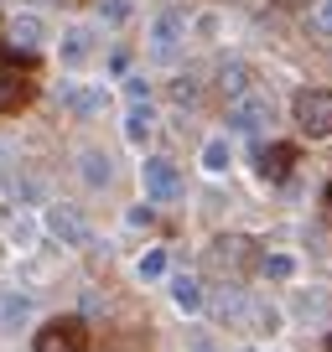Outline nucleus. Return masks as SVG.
<instances>
[{"mask_svg": "<svg viewBox=\"0 0 332 352\" xmlns=\"http://www.w3.org/2000/svg\"><path fill=\"white\" fill-rule=\"evenodd\" d=\"M270 120H276V99L260 94V88H249V94H239V99L229 104V135H249V140H260V135L270 130Z\"/></svg>", "mask_w": 332, "mask_h": 352, "instance_id": "f257e3e1", "label": "nucleus"}, {"mask_svg": "<svg viewBox=\"0 0 332 352\" xmlns=\"http://www.w3.org/2000/svg\"><path fill=\"white\" fill-rule=\"evenodd\" d=\"M291 120L311 140H332V88H301L291 99Z\"/></svg>", "mask_w": 332, "mask_h": 352, "instance_id": "f03ea898", "label": "nucleus"}, {"mask_svg": "<svg viewBox=\"0 0 332 352\" xmlns=\"http://www.w3.org/2000/svg\"><path fill=\"white\" fill-rule=\"evenodd\" d=\"M32 352H94L89 321L83 316H52L47 327H37V347Z\"/></svg>", "mask_w": 332, "mask_h": 352, "instance_id": "7ed1b4c3", "label": "nucleus"}, {"mask_svg": "<svg viewBox=\"0 0 332 352\" xmlns=\"http://www.w3.org/2000/svg\"><path fill=\"white\" fill-rule=\"evenodd\" d=\"M141 187H145V202H177L182 197L177 161H166V155H145V161H141Z\"/></svg>", "mask_w": 332, "mask_h": 352, "instance_id": "20e7f679", "label": "nucleus"}, {"mask_svg": "<svg viewBox=\"0 0 332 352\" xmlns=\"http://www.w3.org/2000/svg\"><path fill=\"white\" fill-rule=\"evenodd\" d=\"M57 99H63V109L73 114V120H99V114L110 109L114 94H110V83H78L73 78V83L57 88Z\"/></svg>", "mask_w": 332, "mask_h": 352, "instance_id": "39448f33", "label": "nucleus"}, {"mask_svg": "<svg viewBox=\"0 0 332 352\" xmlns=\"http://www.w3.org/2000/svg\"><path fill=\"white\" fill-rule=\"evenodd\" d=\"M192 36V21L177 11V6H166V11L151 16V52L156 57H177V47Z\"/></svg>", "mask_w": 332, "mask_h": 352, "instance_id": "423d86ee", "label": "nucleus"}, {"mask_svg": "<svg viewBox=\"0 0 332 352\" xmlns=\"http://www.w3.org/2000/svg\"><path fill=\"white\" fill-rule=\"evenodd\" d=\"M94 52H99V36H94V26H83V21L63 26V36H57V63H63V67H83Z\"/></svg>", "mask_w": 332, "mask_h": 352, "instance_id": "0eeeda50", "label": "nucleus"}, {"mask_svg": "<svg viewBox=\"0 0 332 352\" xmlns=\"http://www.w3.org/2000/svg\"><path fill=\"white\" fill-rule=\"evenodd\" d=\"M42 228L52 233L57 243H68V249H83V243H89V223L78 218L73 208H63V202H52V208L42 212Z\"/></svg>", "mask_w": 332, "mask_h": 352, "instance_id": "6e6552de", "label": "nucleus"}, {"mask_svg": "<svg viewBox=\"0 0 332 352\" xmlns=\"http://www.w3.org/2000/svg\"><path fill=\"white\" fill-rule=\"evenodd\" d=\"M6 42H11L16 52H42V47H47V21H42L37 11H16Z\"/></svg>", "mask_w": 332, "mask_h": 352, "instance_id": "1a4fd4ad", "label": "nucleus"}, {"mask_svg": "<svg viewBox=\"0 0 332 352\" xmlns=\"http://www.w3.org/2000/svg\"><path fill=\"white\" fill-rule=\"evenodd\" d=\"M280 311L270 306V300H260V296H244V306H239V321L234 327H244V331H280Z\"/></svg>", "mask_w": 332, "mask_h": 352, "instance_id": "9d476101", "label": "nucleus"}, {"mask_svg": "<svg viewBox=\"0 0 332 352\" xmlns=\"http://www.w3.org/2000/svg\"><path fill=\"white\" fill-rule=\"evenodd\" d=\"M78 176H83V187H94V192H104L114 182V161L104 151H78Z\"/></svg>", "mask_w": 332, "mask_h": 352, "instance_id": "9b49d317", "label": "nucleus"}, {"mask_svg": "<svg viewBox=\"0 0 332 352\" xmlns=\"http://www.w3.org/2000/svg\"><path fill=\"white\" fill-rule=\"evenodd\" d=\"M151 130H156V109H151V99H135V104H130V114H125V140H130L135 151H145Z\"/></svg>", "mask_w": 332, "mask_h": 352, "instance_id": "f8f14e48", "label": "nucleus"}, {"mask_svg": "<svg viewBox=\"0 0 332 352\" xmlns=\"http://www.w3.org/2000/svg\"><path fill=\"white\" fill-rule=\"evenodd\" d=\"M26 88H32V83H26V73L0 52V109H16V104L26 99Z\"/></svg>", "mask_w": 332, "mask_h": 352, "instance_id": "ddd939ff", "label": "nucleus"}, {"mask_svg": "<svg viewBox=\"0 0 332 352\" xmlns=\"http://www.w3.org/2000/svg\"><path fill=\"white\" fill-rule=\"evenodd\" d=\"M172 300H177L182 316H198V311L208 306V296H203V280H198V275H172Z\"/></svg>", "mask_w": 332, "mask_h": 352, "instance_id": "4468645a", "label": "nucleus"}, {"mask_svg": "<svg viewBox=\"0 0 332 352\" xmlns=\"http://www.w3.org/2000/svg\"><path fill=\"white\" fill-rule=\"evenodd\" d=\"M218 88L229 94V99H239V94H249V63H239V57H223L218 63Z\"/></svg>", "mask_w": 332, "mask_h": 352, "instance_id": "2eb2a0df", "label": "nucleus"}, {"mask_svg": "<svg viewBox=\"0 0 332 352\" xmlns=\"http://www.w3.org/2000/svg\"><path fill=\"white\" fill-rule=\"evenodd\" d=\"M291 161H296V145H270V151H260V176L265 182H286Z\"/></svg>", "mask_w": 332, "mask_h": 352, "instance_id": "dca6fc26", "label": "nucleus"}, {"mask_svg": "<svg viewBox=\"0 0 332 352\" xmlns=\"http://www.w3.org/2000/svg\"><path fill=\"white\" fill-rule=\"evenodd\" d=\"M198 161H203V171H208V176H223V171H229V161H234L229 130H223V135H213V140L203 145V155H198Z\"/></svg>", "mask_w": 332, "mask_h": 352, "instance_id": "f3484780", "label": "nucleus"}, {"mask_svg": "<svg viewBox=\"0 0 332 352\" xmlns=\"http://www.w3.org/2000/svg\"><path fill=\"white\" fill-rule=\"evenodd\" d=\"M296 270H301V264H296V254H280V249L260 259V275H265L270 285H291V280H296Z\"/></svg>", "mask_w": 332, "mask_h": 352, "instance_id": "a211bd4d", "label": "nucleus"}, {"mask_svg": "<svg viewBox=\"0 0 332 352\" xmlns=\"http://www.w3.org/2000/svg\"><path fill=\"white\" fill-rule=\"evenodd\" d=\"M26 316H32V296L26 290H0V321H6V331H16Z\"/></svg>", "mask_w": 332, "mask_h": 352, "instance_id": "6ab92c4d", "label": "nucleus"}, {"mask_svg": "<svg viewBox=\"0 0 332 352\" xmlns=\"http://www.w3.org/2000/svg\"><path fill=\"white\" fill-rule=\"evenodd\" d=\"M172 104H177V109H198L203 104V78L198 73H177L172 78Z\"/></svg>", "mask_w": 332, "mask_h": 352, "instance_id": "aec40b11", "label": "nucleus"}, {"mask_svg": "<svg viewBox=\"0 0 332 352\" xmlns=\"http://www.w3.org/2000/svg\"><path fill=\"white\" fill-rule=\"evenodd\" d=\"M192 36H198V42H218L223 36V11H198L192 16Z\"/></svg>", "mask_w": 332, "mask_h": 352, "instance_id": "412c9836", "label": "nucleus"}, {"mask_svg": "<svg viewBox=\"0 0 332 352\" xmlns=\"http://www.w3.org/2000/svg\"><path fill=\"white\" fill-rule=\"evenodd\" d=\"M130 11H135V0H99V21H104V26L130 21Z\"/></svg>", "mask_w": 332, "mask_h": 352, "instance_id": "4be33fe9", "label": "nucleus"}, {"mask_svg": "<svg viewBox=\"0 0 332 352\" xmlns=\"http://www.w3.org/2000/svg\"><path fill=\"white\" fill-rule=\"evenodd\" d=\"M135 275H141V280H161V275H166V254H161V249L141 254V264H135Z\"/></svg>", "mask_w": 332, "mask_h": 352, "instance_id": "5701e85b", "label": "nucleus"}, {"mask_svg": "<svg viewBox=\"0 0 332 352\" xmlns=\"http://www.w3.org/2000/svg\"><path fill=\"white\" fill-rule=\"evenodd\" d=\"M6 233H11V243H16V249H32L37 223H32V218H11V228H6Z\"/></svg>", "mask_w": 332, "mask_h": 352, "instance_id": "b1692460", "label": "nucleus"}, {"mask_svg": "<svg viewBox=\"0 0 332 352\" xmlns=\"http://www.w3.org/2000/svg\"><path fill=\"white\" fill-rule=\"evenodd\" d=\"M125 94H130V104H135V99H151V78H145V73H135L130 83H125Z\"/></svg>", "mask_w": 332, "mask_h": 352, "instance_id": "393cba45", "label": "nucleus"}, {"mask_svg": "<svg viewBox=\"0 0 332 352\" xmlns=\"http://www.w3.org/2000/svg\"><path fill=\"white\" fill-rule=\"evenodd\" d=\"M311 21H317L322 32L332 36V0H317V11H311Z\"/></svg>", "mask_w": 332, "mask_h": 352, "instance_id": "a878e982", "label": "nucleus"}, {"mask_svg": "<svg viewBox=\"0 0 332 352\" xmlns=\"http://www.w3.org/2000/svg\"><path fill=\"white\" fill-rule=\"evenodd\" d=\"M187 352H218V347H213L208 331H192V337H187Z\"/></svg>", "mask_w": 332, "mask_h": 352, "instance_id": "bb28decb", "label": "nucleus"}, {"mask_svg": "<svg viewBox=\"0 0 332 352\" xmlns=\"http://www.w3.org/2000/svg\"><path fill=\"white\" fill-rule=\"evenodd\" d=\"M6 187H11V182H6V161H0V197H6Z\"/></svg>", "mask_w": 332, "mask_h": 352, "instance_id": "cd10ccee", "label": "nucleus"}, {"mask_svg": "<svg viewBox=\"0 0 332 352\" xmlns=\"http://www.w3.org/2000/svg\"><path fill=\"white\" fill-rule=\"evenodd\" d=\"M327 208H332V187H327Z\"/></svg>", "mask_w": 332, "mask_h": 352, "instance_id": "c85d7f7f", "label": "nucleus"}, {"mask_svg": "<svg viewBox=\"0 0 332 352\" xmlns=\"http://www.w3.org/2000/svg\"><path fill=\"white\" fill-rule=\"evenodd\" d=\"M239 352H260V347H239Z\"/></svg>", "mask_w": 332, "mask_h": 352, "instance_id": "c756f323", "label": "nucleus"}, {"mask_svg": "<svg viewBox=\"0 0 332 352\" xmlns=\"http://www.w3.org/2000/svg\"><path fill=\"white\" fill-rule=\"evenodd\" d=\"M327 347H332V342H327Z\"/></svg>", "mask_w": 332, "mask_h": 352, "instance_id": "7c9ffc66", "label": "nucleus"}]
</instances>
